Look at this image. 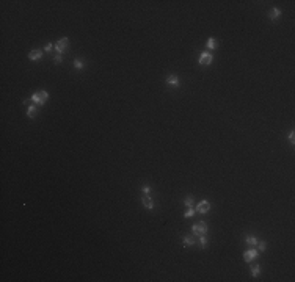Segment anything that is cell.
Segmentation results:
<instances>
[{
    "label": "cell",
    "mask_w": 295,
    "mask_h": 282,
    "mask_svg": "<svg viewBox=\"0 0 295 282\" xmlns=\"http://www.w3.org/2000/svg\"><path fill=\"white\" fill-rule=\"evenodd\" d=\"M61 61H63V57H61V53H57V55L55 57H53V63H61Z\"/></svg>",
    "instance_id": "44dd1931"
},
{
    "label": "cell",
    "mask_w": 295,
    "mask_h": 282,
    "mask_svg": "<svg viewBox=\"0 0 295 282\" xmlns=\"http://www.w3.org/2000/svg\"><path fill=\"white\" fill-rule=\"evenodd\" d=\"M195 211H196V210H195L193 207H188V210H187L185 213H184V216H185V218H192L193 215H195Z\"/></svg>",
    "instance_id": "ac0fdd59"
},
{
    "label": "cell",
    "mask_w": 295,
    "mask_h": 282,
    "mask_svg": "<svg viewBox=\"0 0 295 282\" xmlns=\"http://www.w3.org/2000/svg\"><path fill=\"white\" fill-rule=\"evenodd\" d=\"M141 191H143L144 194H149V193H151V186H149V185H143V188H141Z\"/></svg>",
    "instance_id": "7402d4cb"
},
{
    "label": "cell",
    "mask_w": 295,
    "mask_h": 282,
    "mask_svg": "<svg viewBox=\"0 0 295 282\" xmlns=\"http://www.w3.org/2000/svg\"><path fill=\"white\" fill-rule=\"evenodd\" d=\"M207 49H210V50H214V49H217V43H215V39L214 38H209L207 39Z\"/></svg>",
    "instance_id": "5bb4252c"
},
{
    "label": "cell",
    "mask_w": 295,
    "mask_h": 282,
    "mask_svg": "<svg viewBox=\"0 0 295 282\" xmlns=\"http://www.w3.org/2000/svg\"><path fill=\"white\" fill-rule=\"evenodd\" d=\"M69 47V38H61V39H58V43L55 44V50H57V53H63L66 49Z\"/></svg>",
    "instance_id": "3957f363"
},
{
    "label": "cell",
    "mask_w": 295,
    "mask_h": 282,
    "mask_svg": "<svg viewBox=\"0 0 295 282\" xmlns=\"http://www.w3.org/2000/svg\"><path fill=\"white\" fill-rule=\"evenodd\" d=\"M251 274H253V277H257V276L261 274V265H253Z\"/></svg>",
    "instance_id": "4fadbf2b"
},
{
    "label": "cell",
    "mask_w": 295,
    "mask_h": 282,
    "mask_svg": "<svg viewBox=\"0 0 295 282\" xmlns=\"http://www.w3.org/2000/svg\"><path fill=\"white\" fill-rule=\"evenodd\" d=\"M199 244H201V248L207 246V237L206 235H199Z\"/></svg>",
    "instance_id": "d6986e66"
},
{
    "label": "cell",
    "mask_w": 295,
    "mask_h": 282,
    "mask_svg": "<svg viewBox=\"0 0 295 282\" xmlns=\"http://www.w3.org/2000/svg\"><path fill=\"white\" fill-rule=\"evenodd\" d=\"M280 14H281V11L278 10V8H273V10H270V13H268V17L272 19V20H276L278 17H280Z\"/></svg>",
    "instance_id": "7c38bea8"
},
{
    "label": "cell",
    "mask_w": 295,
    "mask_h": 282,
    "mask_svg": "<svg viewBox=\"0 0 295 282\" xmlns=\"http://www.w3.org/2000/svg\"><path fill=\"white\" fill-rule=\"evenodd\" d=\"M74 68H76V69H83L85 68V63L80 60V58H77V60L74 61Z\"/></svg>",
    "instance_id": "2e32d148"
},
{
    "label": "cell",
    "mask_w": 295,
    "mask_h": 282,
    "mask_svg": "<svg viewBox=\"0 0 295 282\" xmlns=\"http://www.w3.org/2000/svg\"><path fill=\"white\" fill-rule=\"evenodd\" d=\"M257 242H259V240H257L256 237H253V235H248V237L245 238V243H247L248 246H253V248L257 244Z\"/></svg>",
    "instance_id": "8fae6325"
},
{
    "label": "cell",
    "mask_w": 295,
    "mask_h": 282,
    "mask_svg": "<svg viewBox=\"0 0 295 282\" xmlns=\"http://www.w3.org/2000/svg\"><path fill=\"white\" fill-rule=\"evenodd\" d=\"M210 210V202L209 201H201V202H198V205H196V211H199V213H207V211Z\"/></svg>",
    "instance_id": "8992f818"
},
{
    "label": "cell",
    "mask_w": 295,
    "mask_h": 282,
    "mask_svg": "<svg viewBox=\"0 0 295 282\" xmlns=\"http://www.w3.org/2000/svg\"><path fill=\"white\" fill-rule=\"evenodd\" d=\"M192 234L195 237H199V235H207V224L204 221H199V223H195L192 226Z\"/></svg>",
    "instance_id": "6da1fadb"
},
{
    "label": "cell",
    "mask_w": 295,
    "mask_h": 282,
    "mask_svg": "<svg viewBox=\"0 0 295 282\" xmlns=\"http://www.w3.org/2000/svg\"><path fill=\"white\" fill-rule=\"evenodd\" d=\"M184 246H193V244H196V237H184Z\"/></svg>",
    "instance_id": "30bf717a"
},
{
    "label": "cell",
    "mask_w": 295,
    "mask_h": 282,
    "mask_svg": "<svg viewBox=\"0 0 295 282\" xmlns=\"http://www.w3.org/2000/svg\"><path fill=\"white\" fill-rule=\"evenodd\" d=\"M184 202H185V205H187V207H193L195 199H193V196H187V198L184 199Z\"/></svg>",
    "instance_id": "e0dca14e"
},
{
    "label": "cell",
    "mask_w": 295,
    "mask_h": 282,
    "mask_svg": "<svg viewBox=\"0 0 295 282\" xmlns=\"http://www.w3.org/2000/svg\"><path fill=\"white\" fill-rule=\"evenodd\" d=\"M212 61H214V57H212V53H209V52H203L201 55H199L198 63L201 64V66H207V64H210Z\"/></svg>",
    "instance_id": "277c9868"
},
{
    "label": "cell",
    "mask_w": 295,
    "mask_h": 282,
    "mask_svg": "<svg viewBox=\"0 0 295 282\" xmlns=\"http://www.w3.org/2000/svg\"><path fill=\"white\" fill-rule=\"evenodd\" d=\"M41 57H43V50H39V49H36V50H32L30 53H28V60H32V61L39 60Z\"/></svg>",
    "instance_id": "ba28073f"
},
{
    "label": "cell",
    "mask_w": 295,
    "mask_h": 282,
    "mask_svg": "<svg viewBox=\"0 0 295 282\" xmlns=\"http://www.w3.org/2000/svg\"><path fill=\"white\" fill-rule=\"evenodd\" d=\"M27 116H28V118H35V116H36V108H35V105H30V107H28Z\"/></svg>",
    "instance_id": "9a60e30c"
},
{
    "label": "cell",
    "mask_w": 295,
    "mask_h": 282,
    "mask_svg": "<svg viewBox=\"0 0 295 282\" xmlns=\"http://www.w3.org/2000/svg\"><path fill=\"white\" fill-rule=\"evenodd\" d=\"M141 202H143V207H144V209H148V210H152V209H154V201L149 198V194H144L143 199H141Z\"/></svg>",
    "instance_id": "52a82bcc"
},
{
    "label": "cell",
    "mask_w": 295,
    "mask_h": 282,
    "mask_svg": "<svg viewBox=\"0 0 295 282\" xmlns=\"http://www.w3.org/2000/svg\"><path fill=\"white\" fill-rule=\"evenodd\" d=\"M52 49H53L52 44H46V45H44V52H50Z\"/></svg>",
    "instance_id": "603a6c76"
},
{
    "label": "cell",
    "mask_w": 295,
    "mask_h": 282,
    "mask_svg": "<svg viewBox=\"0 0 295 282\" xmlns=\"http://www.w3.org/2000/svg\"><path fill=\"white\" fill-rule=\"evenodd\" d=\"M257 251H261V252H264V251H265V242H264V240L257 242Z\"/></svg>",
    "instance_id": "ffe728a7"
},
{
    "label": "cell",
    "mask_w": 295,
    "mask_h": 282,
    "mask_svg": "<svg viewBox=\"0 0 295 282\" xmlns=\"http://www.w3.org/2000/svg\"><path fill=\"white\" fill-rule=\"evenodd\" d=\"M294 140H295V133H294V132H290V133H289V141H290V144H294Z\"/></svg>",
    "instance_id": "cb8c5ba5"
},
{
    "label": "cell",
    "mask_w": 295,
    "mask_h": 282,
    "mask_svg": "<svg viewBox=\"0 0 295 282\" xmlns=\"http://www.w3.org/2000/svg\"><path fill=\"white\" fill-rule=\"evenodd\" d=\"M257 255H259V251L254 249V248H251V249H247L243 252V260L248 263V262H251V260H254Z\"/></svg>",
    "instance_id": "5b68a950"
},
{
    "label": "cell",
    "mask_w": 295,
    "mask_h": 282,
    "mask_svg": "<svg viewBox=\"0 0 295 282\" xmlns=\"http://www.w3.org/2000/svg\"><path fill=\"white\" fill-rule=\"evenodd\" d=\"M47 99H49V93L43 89V91H39V93L33 94L30 101H32L33 103H38V105H44V103L47 102Z\"/></svg>",
    "instance_id": "7a4b0ae2"
},
{
    "label": "cell",
    "mask_w": 295,
    "mask_h": 282,
    "mask_svg": "<svg viewBox=\"0 0 295 282\" xmlns=\"http://www.w3.org/2000/svg\"><path fill=\"white\" fill-rule=\"evenodd\" d=\"M167 83L173 85V86H177L179 85V78H177V75H174V74H170V75L167 77Z\"/></svg>",
    "instance_id": "9c48e42d"
}]
</instances>
